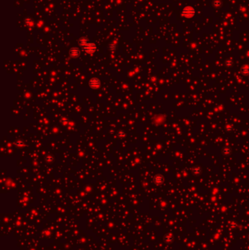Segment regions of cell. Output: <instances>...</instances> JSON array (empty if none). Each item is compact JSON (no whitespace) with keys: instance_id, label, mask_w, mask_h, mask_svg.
<instances>
[{"instance_id":"obj_1","label":"cell","mask_w":249,"mask_h":250,"mask_svg":"<svg viewBox=\"0 0 249 250\" xmlns=\"http://www.w3.org/2000/svg\"><path fill=\"white\" fill-rule=\"evenodd\" d=\"M84 49L88 52V53H93L96 50V46L94 43H87L84 46Z\"/></svg>"},{"instance_id":"obj_2","label":"cell","mask_w":249,"mask_h":250,"mask_svg":"<svg viewBox=\"0 0 249 250\" xmlns=\"http://www.w3.org/2000/svg\"><path fill=\"white\" fill-rule=\"evenodd\" d=\"M89 85H90V86H91V88H98V87L100 86V81H99V80L98 78H92V79L90 80V81H89Z\"/></svg>"},{"instance_id":"obj_3","label":"cell","mask_w":249,"mask_h":250,"mask_svg":"<svg viewBox=\"0 0 249 250\" xmlns=\"http://www.w3.org/2000/svg\"><path fill=\"white\" fill-rule=\"evenodd\" d=\"M70 55L72 57H78L80 55V51L78 50V48H73L70 51Z\"/></svg>"},{"instance_id":"obj_4","label":"cell","mask_w":249,"mask_h":250,"mask_svg":"<svg viewBox=\"0 0 249 250\" xmlns=\"http://www.w3.org/2000/svg\"><path fill=\"white\" fill-rule=\"evenodd\" d=\"M118 136H120V137H124V136H125V132H124V131H119V132H118Z\"/></svg>"}]
</instances>
